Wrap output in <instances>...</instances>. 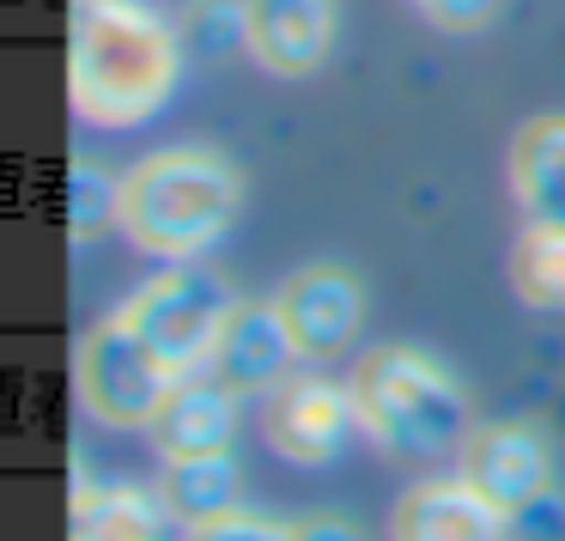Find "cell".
<instances>
[{
  "label": "cell",
  "mask_w": 565,
  "mask_h": 541,
  "mask_svg": "<svg viewBox=\"0 0 565 541\" xmlns=\"http://www.w3.org/2000/svg\"><path fill=\"white\" fill-rule=\"evenodd\" d=\"M177 38L140 0H79L67 31V98L79 123L135 128L171 98Z\"/></svg>",
  "instance_id": "cell-1"
},
{
  "label": "cell",
  "mask_w": 565,
  "mask_h": 541,
  "mask_svg": "<svg viewBox=\"0 0 565 541\" xmlns=\"http://www.w3.org/2000/svg\"><path fill=\"white\" fill-rule=\"evenodd\" d=\"M237 171L207 147L147 152L116 177V232L152 262H201L237 220Z\"/></svg>",
  "instance_id": "cell-2"
},
{
  "label": "cell",
  "mask_w": 565,
  "mask_h": 541,
  "mask_svg": "<svg viewBox=\"0 0 565 541\" xmlns=\"http://www.w3.org/2000/svg\"><path fill=\"white\" fill-rule=\"evenodd\" d=\"M359 432L377 444L390 463H438L462 450L468 426V395L450 365H438L419 347H371L347 371Z\"/></svg>",
  "instance_id": "cell-3"
},
{
  "label": "cell",
  "mask_w": 565,
  "mask_h": 541,
  "mask_svg": "<svg viewBox=\"0 0 565 541\" xmlns=\"http://www.w3.org/2000/svg\"><path fill=\"white\" fill-rule=\"evenodd\" d=\"M232 305L237 298L225 293V280L207 262H164L159 274H147V280L110 310V317L122 322L135 341H147L177 378H189V371H201L213 359V341H220Z\"/></svg>",
  "instance_id": "cell-4"
},
{
  "label": "cell",
  "mask_w": 565,
  "mask_h": 541,
  "mask_svg": "<svg viewBox=\"0 0 565 541\" xmlns=\"http://www.w3.org/2000/svg\"><path fill=\"white\" fill-rule=\"evenodd\" d=\"M456 475L492 505L511 529L529 541H559L565 535V499L553 487V456L547 438L523 420H487L462 438V463Z\"/></svg>",
  "instance_id": "cell-5"
},
{
  "label": "cell",
  "mask_w": 565,
  "mask_h": 541,
  "mask_svg": "<svg viewBox=\"0 0 565 541\" xmlns=\"http://www.w3.org/2000/svg\"><path fill=\"white\" fill-rule=\"evenodd\" d=\"M171 383L177 371L147 341H135L116 317L92 322L74 341V395L86 407V420H98L110 432H147L159 402L171 395Z\"/></svg>",
  "instance_id": "cell-6"
},
{
  "label": "cell",
  "mask_w": 565,
  "mask_h": 541,
  "mask_svg": "<svg viewBox=\"0 0 565 541\" xmlns=\"http://www.w3.org/2000/svg\"><path fill=\"white\" fill-rule=\"evenodd\" d=\"M359 432L353 395L347 383L317 378V371H292L286 383H274L262 395V438L280 463L292 468H322L347 450V438Z\"/></svg>",
  "instance_id": "cell-7"
},
{
  "label": "cell",
  "mask_w": 565,
  "mask_h": 541,
  "mask_svg": "<svg viewBox=\"0 0 565 541\" xmlns=\"http://www.w3.org/2000/svg\"><path fill=\"white\" fill-rule=\"evenodd\" d=\"M274 310L292 335V353L317 365V359H334L341 347H353L359 322H365V286L334 262H310L274 286Z\"/></svg>",
  "instance_id": "cell-8"
},
{
  "label": "cell",
  "mask_w": 565,
  "mask_h": 541,
  "mask_svg": "<svg viewBox=\"0 0 565 541\" xmlns=\"http://www.w3.org/2000/svg\"><path fill=\"white\" fill-rule=\"evenodd\" d=\"M292 335H286L280 310H274V298H262V305H232V317H225L220 341H213V359H207V378H220L232 395H268L274 383L292 378Z\"/></svg>",
  "instance_id": "cell-9"
},
{
  "label": "cell",
  "mask_w": 565,
  "mask_h": 541,
  "mask_svg": "<svg viewBox=\"0 0 565 541\" xmlns=\"http://www.w3.org/2000/svg\"><path fill=\"white\" fill-rule=\"evenodd\" d=\"M232 426H237V395L220 378H189L171 383V395L159 402L147 438L159 450V463H195V456H225L232 450Z\"/></svg>",
  "instance_id": "cell-10"
},
{
  "label": "cell",
  "mask_w": 565,
  "mask_h": 541,
  "mask_svg": "<svg viewBox=\"0 0 565 541\" xmlns=\"http://www.w3.org/2000/svg\"><path fill=\"white\" fill-rule=\"evenodd\" d=\"M504 517L468 487L462 475H431L402 487V499L390 505V541H499Z\"/></svg>",
  "instance_id": "cell-11"
},
{
  "label": "cell",
  "mask_w": 565,
  "mask_h": 541,
  "mask_svg": "<svg viewBox=\"0 0 565 541\" xmlns=\"http://www.w3.org/2000/svg\"><path fill=\"white\" fill-rule=\"evenodd\" d=\"M329 0H244V50L256 67L298 79L329 50Z\"/></svg>",
  "instance_id": "cell-12"
},
{
  "label": "cell",
  "mask_w": 565,
  "mask_h": 541,
  "mask_svg": "<svg viewBox=\"0 0 565 541\" xmlns=\"http://www.w3.org/2000/svg\"><path fill=\"white\" fill-rule=\"evenodd\" d=\"M504 177L529 225H565V116H535L516 128Z\"/></svg>",
  "instance_id": "cell-13"
},
{
  "label": "cell",
  "mask_w": 565,
  "mask_h": 541,
  "mask_svg": "<svg viewBox=\"0 0 565 541\" xmlns=\"http://www.w3.org/2000/svg\"><path fill=\"white\" fill-rule=\"evenodd\" d=\"M177 517L164 511L159 487L110 480V487H79L67 511V541H171Z\"/></svg>",
  "instance_id": "cell-14"
},
{
  "label": "cell",
  "mask_w": 565,
  "mask_h": 541,
  "mask_svg": "<svg viewBox=\"0 0 565 541\" xmlns=\"http://www.w3.org/2000/svg\"><path fill=\"white\" fill-rule=\"evenodd\" d=\"M159 499L183 529H201L213 517L237 511V463L225 456H195V463H159Z\"/></svg>",
  "instance_id": "cell-15"
},
{
  "label": "cell",
  "mask_w": 565,
  "mask_h": 541,
  "mask_svg": "<svg viewBox=\"0 0 565 541\" xmlns=\"http://www.w3.org/2000/svg\"><path fill=\"white\" fill-rule=\"evenodd\" d=\"M511 293L523 310H541V317H565V225H529L511 244Z\"/></svg>",
  "instance_id": "cell-16"
},
{
  "label": "cell",
  "mask_w": 565,
  "mask_h": 541,
  "mask_svg": "<svg viewBox=\"0 0 565 541\" xmlns=\"http://www.w3.org/2000/svg\"><path fill=\"white\" fill-rule=\"evenodd\" d=\"M104 220L116 225V183L98 171V165L79 159V165H74V177H67V232H74L79 244H86V237L98 232Z\"/></svg>",
  "instance_id": "cell-17"
},
{
  "label": "cell",
  "mask_w": 565,
  "mask_h": 541,
  "mask_svg": "<svg viewBox=\"0 0 565 541\" xmlns=\"http://www.w3.org/2000/svg\"><path fill=\"white\" fill-rule=\"evenodd\" d=\"M183 541H292V523L237 505V511L213 517V523H201V529H183Z\"/></svg>",
  "instance_id": "cell-18"
},
{
  "label": "cell",
  "mask_w": 565,
  "mask_h": 541,
  "mask_svg": "<svg viewBox=\"0 0 565 541\" xmlns=\"http://www.w3.org/2000/svg\"><path fill=\"white\" fill-rule=\"evenodd\" d=\"M414 7L444 31H475V25H487V13H492V0H414Z\"/></svg>",
  "instance_id": "cell-19"
},
{
  "label": "cell",
  "mask_w": 565,
  "mask_h": 541,
  "mask_svg": "<svg viewBox=\"0 0 565 541\" xmlns=\"http://www.w3.org/2000/svg\"><path fill=\"white\" fill-rule=\"evenodd\" d=\"M292 541H365L353 517H334V511H310L292 523Z\"/></svg>",
  "instance_id": "cell-20"
}]
</instances>
